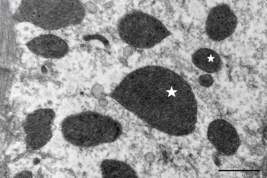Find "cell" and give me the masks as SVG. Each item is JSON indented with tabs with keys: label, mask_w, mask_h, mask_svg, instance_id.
Wrapping results in <instances>:
<instances>
[{
	"label": "cell",
	"mask_w": 267,
	"mask_h": 178,
	"mask_svg": "<svg viewBox=\"0 0 267 178\" xmlns=\"http://www.w3.org/2000/svg\"><path fill=\"white\" fill-rule=\"evenodd\" d=\"M111 96L163 133L184 136L195 129L198 106L193 90L181 76L167 68L158 65L138 68L121 81Z\"/></svg>",
	"instance_id": "obj_1"
},
{
	"label": "cell",
	"mask_w": 267,
	"mask_h": 178,
	"mask_svg": "<svg viewBox=\"0 0 267 178\" xmlns=\"http://www.w3.org/2000/svg\"><path fill=\"white\" fill-rule=\"evenodd\" d=\"M85 12L80 0H22L13 15L17 22H29L46 30L80 24Z\"/></svg>",
	"instance_id": "obj_2"
},
{
	"label": "cell",
	"mask_w": 267,
	"mask_h": 178,
	"mask_svg": "<svg viewBox=\"0 0 267 178\" xmlns=\"http://www.w3.org/2000/svg\"><path fill=\"white\" fill-rule=\"evenodd\" d=\"M71 125V140L79 146L89 147L115 141L122 133V126L112 118L94 112H85L67 119Z\"/></svg>",
	"instance_id": "obj_3"
},
{
	"label": "cell",
	"mask_w": 267,
	"mask_h": 178,
	"mask_svg": "<svg viewBox=\"0 0 267 178\" xmlns=\"http://www.w3.org/2000/svg\"><path fill=\"white\" fill-rule=\"evenodd\" d=\"M117 28L122 40L142 49L151 48L171 34L157 18L137 10L128 12L121 16Z\"/></svg>",
	"instance_id": "obj_4"
},
{
	"label": "cell",
	"mask_w": 267,
	"mask_h": 178,
	"mask_svg": "<svg viewBox=\"0 0 267 178\" xmlns=\"http://www.w3.org/2000/svg\"><path fill=\"white\" fill-rule=\"evenodd\" d=\"M237 24V17L231 7L226 4H220L213 7L209 12L205 31L211 40L221 41L233 33Z\"/></svg>",
	"instance_id": "obj_5"
},
{
	"label": "cell",
	"mask_w": 267,
	"mask_h": 178,
	"mask_svg": "<svg viewBox=\"0 0 267 178\" xmlns=\"http://www.w3.org/2000/svg\"><path fill=\"white\" fill-rule=\"evenodd\" d=\"M207 135L210 142L223 155L234 154L240 145V139L235 128L222 119H215L209 124Z\"/></svg>",
	"instance_id": "obj_6"
},
{
	"label": "cell",
	"mask_w": 267,
	"mask_h": 178,
	"mask_svg": "<svg viewBox=\"0 0 267 178\" xmlns=\"http://www.w3.org/2000/svg\"><path fill=\"white\" fill-rule=\"evenodd\" d=\"M54 112L50 109H39L29 114L25 127H37L26 129L28 143L35 148L45 145L51 136L50 124Z\"/></svg>",
	"instance_id": "obj_7"
},
{
	"label": "cell",
	"mask_w": 267,
	"mask_h": 178,
	"mask_svg": "<svg viewBox=\"0 0 267 178\" xmlns=\"http://www.w3.org/2000/svg\"><path fill=\"white\" fill-rule=\"evenodd\" d=\"M26 45L33 53L46 59L62 58L68 51V46L64 40L51 34L36 36Z\"/></svg>",
	"instance_id": "obj_8"
},
{
	"label": "cell",
	"mask_w": 267,
	"mask_h": 178,
	"mask_svg": "<svg viewBox=\"0 0 267 178\" xmlns=\"http://www.w3.org/2000/svg\"><path fill=\"white\" fill-rule=\"evenodd\" d=\"M192 61L199 69L209 73L217 72L222 67L219 54L209 48H200L195 51L192 55Z\"/></svg>",
	"instance_id": "obj_9"
},
{
	"label": "cell",
	"mask_w": 267,
	"mask_h": 178,
	"mask_svg": "<svg viewBox=\"0 0 267 178\" xmlns=\"http://www.w3.org/2000/svg\"><path fill=\"white\" fill-rule=\"evenodd\" d=\"M103 178H136V173L129 164L115 160H106L100 165Z\"/></svg>",
	"instance_id": "obj_10"
},
{
	"label": "cell",
	"mask_w": 267,
	"mask_h": 178,
	"mask_svg": "<svg viewBox=\"0 0 267 178\" xmlns=\"http://www.w3.org/2000/svg\"><path fill=\"white\" fill-rule=\"evenodd\" d=\"M199 82L202 86L209 87L212 85L214 80L210 75L206 74L201 75L199 77Z\"/></svg>",
	"instance_id": "obj_11"
}]
</instances>
